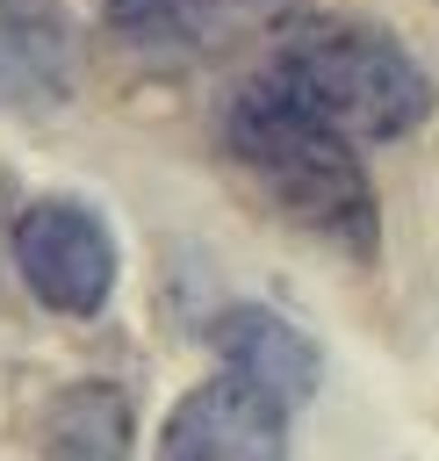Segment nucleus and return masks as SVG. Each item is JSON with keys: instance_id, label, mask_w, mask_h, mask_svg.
<instances>
[{"instance_id": "nucleus-1", "label": "nucleus", "mask_w": 439, "mask_h": 461, "mask_svg": "<svg viewBox=\"0 0 439 461\" xmlns=\"http://www.w3.org/2000/svg\"><path fill=\"white\" fill-rule=\"evenodd\" d=\"M223 144L230 158L317 238H338L353 252L374 245V194L360 173V151L266 65L252 72L230 108H223Z\"/></svg>"}, {"instance_id": "nucleus-2", "label": "nucleus", "mask_w": 439, "mask_h": 461, "mask_svg": "<svg viewBox=\"0 0 439 461\" xmlns=\"http://www.w3.org/2000/svg\"><path fill=\"white\" fill-rule=\"evenodd\" d=\"M273 72L345 137V144H396L432 115L425 65L374 22H302Z\"/></svg>"}, {"instance_id": "nucleus-3", "label": "nucleus", "mask_w": 439, "mask_h": 461, "mask_svg": "<svg viewBox=\"0 0 439 461\" xmlns=\"http://www.w3.org/2000/svg\"><path fill=\"white\" fill-rule=\"evenodd\" d=\"M14 267L58 317H94L115 288V238L86 202H29L14 216Z\"/></svg>"}, {"instance_id": "nucleus-4", "label": "nucleus", "mask_w": 439, "mask_h": 461, "mask_svg": "<svg viewBox=\"0 0 439 461\" xmlns=\"http://www.w3.org/2000/svg\"><path fill=\"white\" fill-rule=\"evenodd\" d=\"M158 461H288V411L237 375H216L173 403Z\"/></svg>"}, {"instance_id": "nucleus-5", "label": "nucleus", "mask_w": 439, "mask_h": 461, "mask_svg": "<svg viewBox=\"0 0 439 461\" xmlns=\"http://www.w3.org/2000/svg\"><path fill=\"white\" fill-rule=\"evenodd\" d=\"M209 339H216V353H223V375H237V382H245V389H259L266 403L295 411V403H309V396H317L324 360H317L309 331H302V324H288L281 310L237 303V310H223V317L209 324Z\"/></svg>"}, {"instance_id": "nucleus-6", "label": "nucleus", "mask_w": 439, "mask_h": 461, "mask_svg": "<svg viewBox=\"0 0 439 461\" xmlns=\"http://www.w3.org/2000/svg\"><path fill=\"white\" fill-rule=\"evenodd\" d=\"M72 94V14L65 0H0V108L43 115Z\"/></svg>"}, {"instance_id": "nucleus-7", "label": "nucleus", "mask_w": 439, "mask_h": 461, "mask_svg": "<svg viewBox=\"0 0 439 461\" xmlns=\"http://www.w3.org/2000/svg\"><path fill=\"white\" fill-rule=\"evenodd\" d=\"M50 461H130V396L115 382H79L50 403Z\"/></svg>"}, {"instance_id": "nucleus-8", "label": "nucleus", "mask_w": 439, "mask_h": 461, "mask_svg": "<svg viewBox=\"0 0 439 461\" xmlns=\"http://www.w3.org/2000/svg\"><path fill=\"white\" fill-rule=\"evenodd\" d=\"M108 29H115L130 50L173 58V50H194V43H202L209 0H108Z\"/></svg>"}]
</instances>
